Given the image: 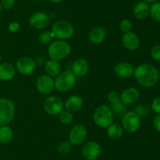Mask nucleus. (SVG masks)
Segmentation results:
<instances>
[{
  "instance_id": "f257e3e1",
  "label": "nucleus",
  "mask_w": 160,
  "mask_h": 160,
  "mask_svg": "<svg viewBox=\"0 0 160 160\" xmlns=\"http://www.w3.org/2000/svg\"><path fill=\"white\" fill-rule=\"evenodd\" d=\"M134 76L138 83L145 88L156 86L159 79V73L154 65L148 63L142 64L134 68Z\"/></svg>"
},
{
  "instance_id": "f03ea898",
  "label": "nucleus",
  "mask_w": 160,
  "mask_h": 160,
  "mask_svg": "<svg viewBox=\"0 0 160 160\" xmlns=\"http://www.w3.org/2000/svg\"><path fill=\"white\" fill-rule=\"evenodd\" d=\"M71 53V46L65 40L53 41L48 45V54L51 60L59 61L67 58Z\"/></svg>"
},
{
  "instance_id": "7ed1b4c3",
  "label": "nucleus",
  "mask_w": 160,
  "mask_h": 160,
  "mask_svg": "<svg viewBox=\"0 0 160 160\" xmlns=\"http://www.w3.org/2000/svg\"><path fill=\"white\" fill-rule=\"evenodd\" d=\"M93 121L97 126L107 128L113 122V112L111 108L105 104L96 108L93 113Z\"/></svg>"
},
{
  "instance_id": "20e7f679",
  "label": "nucleus",
  "mask_w": 160,
  "mask_h": 160,
  "mask_svg": "<svg viewBox=\"0 0 160 160\" xmlns=\"http://www.w3.org/2000/svg\"><path fill=\"white\" fill-rule=\"evenodd\" d=\"M55 88L60 92H67L73 89L77 83V77L72 71H64L56 77Z\"/></svg>"
},
{
  "instance_id": "39448f33",
  "label": "nucleus",
  "mask_w": 160,
  "mask_h": 160,
  "mask_svg": "<svg viewBox=\"0 0 160 160\" xmlns=\"http://www.w3.org/2000/svg\"><path fill=\"white\" fill-rule=\"evenodd\" d=\"M51 31L58 40H67L73 36L74 28L67 20H58L52 24Z\"/></svg>"
},
{
  "instance_id": "423d86ee",
  "label": "nucleus",
  "mask_w": 160,
  "mask_h": 160,
  "mask_svg": "<svg viewBox=\"0 0 160 160\" xmlns=\"http://www.w3.org/2000/svg\"><path fill=\"white\" fill-rule=\"evenodd\" d=\"M16 107L13 102L7 97L0 98V125L10 123L15 116Z\"/></svg>"
},
{
  "instance_id": "0eeeda50",
  "label": "nucleus",
  "mask_w": 160,
  "mask_h": 160,
  "mask_svg": "<svg viewBox=\"0 0 160 160\" xmlns=\"http://www.w3.org/2000/svg\"><path fill=\"white\" fill-rule=\"evenodd\" d=\"M142 119L135 111H127L121 119V125L127 133H134L140 129Z\"/></svg>"
},
{
  "instance_id": "6e6552de",
  "label": "nucleus",
  "mask_w": 160,
  "mask_h": 160,
  "mask_svg": "<svg viewBox=\"0 0 160 160\" xmlns=\"http://www.w3.org/2000/svg\"><path fill=\"white\" fill-rule=\"evenodd\" d=\"M43 108L50 115H59L64 110V102L58 96H49L44 101Z\"/></svg>"
},
{
  "instance_id": "1a4fd4ad",
  "label": "nucleus",
  "mask_w": 160,
  "mask_h": 160,
  "mask_svg": "<svg viewBox=\"0 0 160 160\" xmlns=\"http://www.w3.org/2000/svg\"><path fill=\"white\" fill-rule=\"evenodd\" d=\"M87 136V128L83 124H77L72 127L69 133V141L72 145H81L85 142Z\"/></svg>"
},
{
  "instance_id": "9d476101",
  "label": "nucleus",
  "mask_w": 160,
  "mask_h": 160,
  "mask_svg": "<svg viewBox=\"0 0 160 160\" xmlns=\"http://www.w3.org/2000/svg\"><path fill=\"white\" fill-rule=\"evenodd\" d=\"M36 66L37 64L34 59L28 56H23L17 61L15 67L18 73L28 76L34 73L36 69Z\"/></svg>"
},
{
  "instance_id": "9b49d317",
  "label": "nucleus",
  "mask_w": 160,
  "mask_h": 160,
  "mask_svg": "<svg viewBox=\"0 0 160 160\" xmlns=\"http://www.w3.org/2000/svg\"><path fill=\"white\" fill-rule=\"evenodd\" d=\"M102 152L100 144L94 141L86 142L81 150L83 157L86 160H95L98 158Z\"/></svg>"
},
{
  "instance_id": "f8f14e48",
  "label": "nucleus",
  "mask_w": 160,
  "mask_h": 160,
  "mask_svg": "<svg viewBox=\"0 0 160 160\" xmlns=\"http://www.w3.org/2000/svg\"><path fill=\"white\" fill-rule=\"evenodd\" d=\"M36 88L42 94L47 95L51 93L55 89L54 79L48 75H40L36 81Z\"/></svg>"
},
{
  "instance_id": "ddd939ff",
  "label": "nucleus",
  "mask_w": 160,
  "mask_h": 160,
  "mask_svg": "<svg viewBox=\"0 0 160 160\" xmlns=\"http://www.w3.org/2000/svg\"><path fill=\"white\" fill-rule=\"evenodd\" d=\"M50 22L49 15L44 12H36L29 18V24L32 28L38 30L45 29Z\"/></svg>"
},
{
  "instance_id": "4468645a",
  "label": "nucleus",
  "mask_w": 160,
  "mask_h": 160,
  "mask_svg": "<svg viewBox=\"0 0 160 160\" xmlns=\"http://www.w3.org/2000/svg\"><path fill=\"white\" fill-rule=\"evenodd\" d=\"M122 43L124 48L129 51H134L140 46L141 41L138 35L133 31L124 33L122 37Z\"/></svg>"
},
{
  "instance_id": "2eb2a0df",
  "label": "nucleus",
  "mask_w": 160,
  "mask_h": 160,
  "mask_svg": "<svg viewBox=\"0 0 160 160\" xmlns=\"http://www.w3.org/2000/svg\"><path fill=\"white\" fill-rule=\"evenodd\" d=\"M140 98L139 90L135 87H129L125 89L120 93V100L125 105H132Z\"/></svg>"
},
{
  "instance_id": "dca6fc26",
  "label": "nucleus",
  "mask_w": 160,
  "mask_h": 160,
  "mask_svg": "<svg viewBox=\"0 0 160 160\" xmlns=\"http://www.w3.org/2000/svg\"><path fill=\"white\" fill-rule=\"evenodd\" d=\"M134 67L131 63L123 61L120 62L114 67V73L121 78H128L134 75Z\"/></svg>"
},
{
  "instance_id": "f3484780",
  "label": "nucleus",
  "mask_w": 160,
  "mask_h": 160,
  "mask_svg": "<svg viewBox=\"0 0 160 160\" xmlns=\"http://www.w3.org/2000/svg\"><path fill=\"white\" fill-rule=\"evenodd\" d=\"M106 38V30L104 27L96 26L92 28L88 34V39L92 44L102 43Z\"/></svg>"
},
{
  "instance_id": "a211bd4d",
  "label": "nucleus",
  "mask_w": 160,
  "mask_h": 160,
  "mask_svg": "<svg viewBox=\"0 0 160 160\" xmlns=\"http://www.w3.org/2000/svg\"><path fill=\"white\" fill-rule=\"evenodd\" d=\"M17 69L13 64L5 62L0 64V81L6 82L12 80L15 77Z\"/></svg>"
},
{
  "instance_id": "6ab92c4d",
  "label": "nucleus",
  "mask_w": 160,
  "mask_h": 160,
  "mask_svg": "<svg viewBox=\"0 0 160 160\" xmlns=\"http://www.w3.org/2000/svg\"><path fill=\"white\" fill-rule=\"evenodd\" d=\"M83 99L80 96L72 95L64 102V108L71 113L80 111L83 107Z\"/></svg>"
},
{
  "instance_id": "aec40b11",
  "label": "nucleus",
  "mask_w": 160,
  "mask_h": 160,
  "mask_svg": "<svg viewBox=\"0 0 160 160\" xmlns=\"http://www.w3.org/2000/svg\"><path fill=\"white\" fill-rule=\"evenodd\" d=\"M89 70V64L84 58L81 57L77 59L72 66V72L76 77H84L87 75Z\"/></svg>"
},
{
  "instance_id": "412c9836",
  "label": "nucleus",
  "mask_w": 160,
  "mask_h": 160,
  "mask_svg": "<svg viewBox=\"0 0 160 160\" xmlns=\"http://www.w3.org/2000/svg\"><path fill=\"white\" fill-rule=\"evenodd\" d=\"M150 6L146 2H139L135 5L133 10L134 17L138 20H144L149 15Z\"/></svg>"
},
{
  "instance_id": "4be33fe9",
  "label": "nucleus",
  "mask_w": 160,
  "mask_h": 160,
  "mask_svg": "<svg viewBox=\"0 0 160 160\" xmlns=\"http://www.w3.org/2000/svg\"><path fill=\"white\" fill-rule=\"evenodd\" d=\"M45 71L46 75L56 77L61 72V65L59 61L50 59L45 63Z\"/></svg>"
},
{
  "instance_id": "5701e85b",
  "label": "nucleus",
  "mask_w": 160,
  "mask_h": 160,
  "mask_svg": "<svg viewBox=\"0 0 160 160\" xmlns=\"http://www.w3.org/2000/svg\"><path fill=\"white\" fill-rule=\"evenodd\" d=\"M106 129H107L106 133H107L108 136L113 140L120 139L123 136V131H124L121 125L117 123H113V122L110 125H109Z\"/></svg>"
},
{
  "instance_id": "b1692460",
  "label": "nucleus",
  "mask_w": 160,
  "mask_h": 160,
  "mask_svg": "<svg viewBox=\"0 0 160 160\" xmlns=\"http://www.w3.org/2000/svg\"><path fill=\"white\" fill-rule=\"evenodd\" d=\"M13 137L12 130L7 125H1L0 127V143L7 144Z\"/></svg>"
},
{
  "instance_id": "393cba45",
  "label": "nucleus",
  "mask_w": 160,
  "mask_h": 160,
  "mask_svg": "<svg viewBox=\"0 0 160 160\" xmlns=\"http://www.w3.org/2000/svg\"><path fill=\"white\" fill-rule=\"evenodd\" d=\"M38 39L42 45H49L52 42H53L54 35L51 31H43L38 35Z\"/></svg>"
},
{
  "instance_id": "a878e982",
  "label": "nucleus",
  "mask_w": 160,
  "mask_h": 160,
  "mask_svg": "<svg viewBox=\"0 0 160 160\" xmlns=\"http://www.w3.org/2000/svg\"><path fill=\"white\" fill-rule=\"evenodd\" d=\"M59 119L63 125H70L73 121V113L67 110H63L59 114Z\"/></svg>"
},
{
  "instance_id": "bb28decb",
  "label": "nucleus",
  "mask_w": 160,
  "mask_h": 160,
  "mask_svg": "<svg viewBox=\"0 0 160 160\" xmlns=\"http://www.w3.org/2000/svg\"><path fill=\"white\" fill-rule=\"evenodd\" d=\"M149 15L157 22H160V2H156L150 6Z\"/></svg>"
},
{
  "instance_id": "cd10ccee",
  "label": "nucleus",
  "mask_w": 160,
  "mask_h": 160,
  "mask_svg": "<svg viewBox=\"0 0 160 160\" xmlns=\"http://www.w3.org/2000/svg\"><path fill=\"white\" fill-rule=\"evenodd\" d=\"M112 112L116 113L118 115H123L128 111V108H127V105L123 104L121 101H120L118 103L112 104Z\"/></svg>"
},
{
  "instance_id": "c85d7f7f",
  "label": "nucleus",
  "mask_w": 160,
  "mask_h": 160,
  "mask_svg": "<svg viewBox=\"0 0 160 160\" xmlns=\"http://www.w3.org/2000/svg\"><path fill=\"white\" fill-rule=\"evenodd\" d=\"M72 144L69 141H63L58 147V152L61 155H67L72 150Z\"/></svg>"
},
{
  "instance_id": "c756f323",
  "label": "nucleus",
  "mask_w": 160,
  "mask_h": 160,
  "mask_svg": "<svg viewBox=\"0 0 160 160\" xmlns=\"http://www.w3.org/2000/svg\"><path fill=\"white\" fill-rule=\"evenodd\" d=\"M132 27V22H131L129 19H123L120 23V30H121L122 32H123V34H124V33L129 32V31H131Z\"/></svg>"
},
{
  "instance_id": "7c9ffc66",
  "label": "nucleus",
  "mask_w": 160,
  "mask_h": 160,
  "mask_svg": "<svg viewBox=\"0 0 160 160\" xmlns=\"http://www.w3.org/2000/svg\"><path fill=\"white\" fill-rule=\"evenodd\" d=\"M107 98L111 104H117L118 102L121 101L120 100V94L117 91H110L108 93Z\"/></svg>"
},
{
  "instance_id": "2f4dec72",
  "label": "nucleus",
  "mask_w": 160,
  "mask_h": 160,
  "mask_svg": "<svg viewBox=\"0 0 160 160\" xmlns=\"http://www.w3.org/2000/svg\"><path fill=\"white\" fill-rule=\"evenodd\" d=\"M151 56L155 61H160V45H156L152 48Z\"/></svg>"
},
{
  "instance_id": "473e14b6",
  "label": "nucleus",
  "mask_w": 160,
  "mask_h": 160,
  "mask_svg": "<svg viewBox=\"0 0 160 160\" xmlns=\"http://www.w3.org/2000/svg\"><path fill=\"white\" fill-rule=\"evenodd\" d=\"M152 109L156 114H160V97H156L152 101Z\"/></svg>"
},
{
  "instance_id": "72a5a7b5",
  "label": "nucleus",
  "mask_w": 160,
  "mask_h": 160,
  "mask_svg": "<svg viewBox=\"0 0 160 160\" xmlns=\"http://www.w3.org/2000/svg\"><path fill=\"white\" fill-rule=\"evenodd\" d=\"M16 3V0H2L1 4L2 6V9H10L14 6Z\"/></svg>"
},
{
  "instance_id": "f704fd0d",
  "label": "nucleus",
  "mask_w": 160,
  "mask_h": 160,
  "mask_svg": "<svg viewBox=\"0 0 160 160\" xmlns=\"http://www.w3.org/2000/svg\"><path fill=\"white\" fill-rule=\"evenodd\" d=\"M20 23H18V22L17 21L11 22V23L9 24V26H8V29H9V31L12 33L17 32V31L20 30Z\"/></svg>"
},
{
  "instance_id": "c9c22d12",
  "label": "nucleus",
  "mask_w": 160,
  "mask_h": 160,
  "mask_svg": "<svg viewBox=\"0 0 160 160\" xmlns=\"http://www.w3.org/2000/svg\"><path fill=\"white\" fill-rule=\"evenodd\" d=\"M135 112L138 113L139 115H145L148 113V110H147V108L143 104H140L139 106H138L135 109Z\"/></svg>"
},
{
  "instance_id": "e433bc0d",
  "label": "nucleus",
  "mask_w": 160,
  "mask_h": 160,
  "mask_svg": "<svg viewBox=\"0 0 160 160\" xmlns=\"http://www.w3.org/2000/svg\"><path fill=\"white\" fill-rule=\"evenodd\" d=\"M153 127L157 132L160 133V114H157L153 119Z\"/></svg>"
},
{
  "instance_id": "4c0bfd02",
  "label": "nucleus",
  "mask_w": 160,
  "mask_h": 160,
  "mask_svg": "<svg viewBox=\"0 0 160 160\" xmlns=\"http://www.w3.org/2000/svg\"><path fill=\"white\" fill-rule=\"evenodd\" d=\"M50 2H52V3H62V2H63L64 0H49Z\"/></svg>"
},
{
  "instance_id": "58836bf2",
  "label": "nucleus",
  "mask_w": 160,
  "mask_h": 160,
  "mask_svg": "<svg viewBox=\"0 0 160 160\" xmlns=\"http://www.w3.org/2000/svg\"><path fill=\"white\" fill-rule=\"evenodd\" d=\"M145 2H146L147 3H154L156 2H158L159 0H144Z\"/></svg>"
},
{
  "instance_id": "ea45409f",
  "label": "nucleus",
  "mask_w": 160,
  "mask_h": 160,
  "mask_svg": "<svg viewBox=\"0 0 160 160\" xmlns=\"http://www.w3.org/2000/svg\"><path fill=\"white\" fill-rule=\"evenodd\" d=\"M2 4H1V2H0V13L2 12Z\"/></svg>"
},
{
  "instance_id": "a19ab883",
  "label": "nucleus",
  "mask_w": 160,
  "mask_h": 160,
  "mask_svg": "<svg viewBox=\"0 0 160 160\" xmlns=\"http://www.w3.org/2000/svg\"><path fill=\"white\" fill-rule=\"evenodd\" d=\"M1 61H2V56H1V54H0V64H1Z\"/></svg>"
},
{
  "instance_id": "79ce46f5",
  "label": "nucleus",
  "mask_w": 160,
  "mask_h": 160,
  "mask_svg": "<svg viewBox=\"0 0 160 160\" xmlns=\"http://www.w3.org/2000/svg\"><path fill=\"white\" fill-rule=\"evenodd\" d=\"M30 1H38V0H30Z\"/></svg>"
},
{
  "instance_id": "37998d69",
  "label": "nucleus",
  "mask_w": 160,
  "mask_h": 160,
  "mask_svg": "<svg viewBox=\"0 0 160 160\" xmlns=\"http://www.w3.org/2000/svg\"><path fill=\"white\" fill-rule=\"evenodd\" d=\"M0 127H1V125H0Z\"/></svg>"
}]
</instances>
